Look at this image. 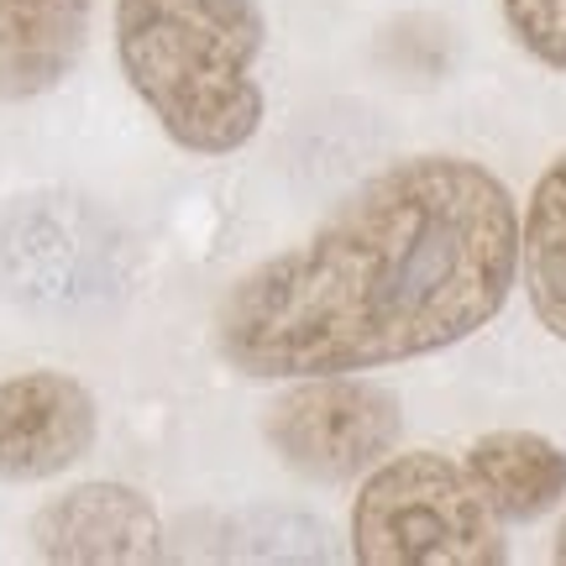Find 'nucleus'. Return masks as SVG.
<instances>
[{
	"label": "nucleus",
	"mask_w": 566,
	"mask_h": 566,
	"mask_svg": "<svg viewBox=\"0 0 566 566\" xmlns=\"http://www.w3.org/2000/svg\"><path fill=\"white\" fill-rule=\"evenodd\" d=\"M499 11L530 59L566 74V0H499Z\"/></svg>",
	"instance_id": "9d476101"
},
{
	"label": "nucleus",
	"mask_w": 566,
	"mask_h": 566,
	"mask_svg": "<svg viewBox=\"0 0 566 566\" xmlns=\"http://www.w3.org/2000/svg\"><path fill=\"white\" fill-rule=\"evenodd\" d=\"M95 0H0V101H32L80 63Z\"/></svg>",
	"instance_id": "0eeeda50"
},
{
	"label": "nucleus",
	"mask_w": 566,
	"mask_h": 566,
	"mask_svg": "<svg viewBox=\"0 0 566 566\" xmlns=\"http://www.w3.org/2000/svg\"><path fill=\"white\" fill-rule=\"evenodd\" d=\"M520 268L541 325L566 346V158L551 163L530 195L520 226Z\"/></svg>",
	"instance_id": "1a4fd4ad"
},
{
	"label": "nucleus",
	"mask_w": 566,
	"mask_h": 566,
	"mask_svg": "<svg viewBox=\"0 0 566 566\" xmlns=\"http://www.w3.org/2000/svg\"><path fill=\"white\" fill-rule=\"evenodd\" d=\"M258 0H116V59L168 137L221 158L263 126Z\"/></svg>",
	"instance_id": "f03ea898"
},
{
	"label": "nucleus",
	"mask_w": 566,
	"mask_h": 566,
	"mask_svg": "<svg viewBox=\"0 0 566 566\" xmlns=\"http://www.w3.org/2000/svg\"><path fill=\"white\" fill-rule=\"evenodd\" d=\"M556 562H566V520H562V530H556Z\"/></svg>",
	"instance_id": "9b49d317"
},
{
	"label": "nucleus",
	"mask_w": 566,
	"mask_h": 566,
	"mask_svg": "<svg viewBox=\"0 0 566 566\" xmlns=\"http://www.w3.org/2000/svg\"><path fill=\"white\" fill-rule=\"evenodd\" d=\"M32 546L48 562L80 566H142L163 556V525L153 504L126 483H80L42 504Z\"/></svg>",
	"instance_id": "423d86ee"
},
{
	"label": "nucleus",
	"mask_w": 566,
	"mask_h": 566,
	"mask_svg": "<svg viewBox=\"0 0 566 566\" xmlns=\"http://www.w3.org/2000/svg\"><path fill=\"white\" fill-rule=\"evenodd\" d=\"M462 467L504 525L541 520L566 499V451L535 430H493L472 441Z\"/></svg>",
	"instance_id": "6e6552de"
},
{
	"label": "nucleus",
	"mask_w": 566,
	"mask_h": 566,
	"mask_svg": "<svg viewBox=\"0 0 566 566\" xmlns=\"http://www.w3.org/2000/svg\"><path fill=\"white\" fill-rule=\"evenodd\" d=\"M101 430L90 388L63 373L0 384V483H38L90 457Z\"/></svg>",
	"instance_id": "39448f33"
},
{
	"label": "nucleus",
	"mask_w": 566,
	"mask_h": 566,
	"mask_svg": "<svg viewBox=\"0 0 566 566\" xmlns=\"http://www.w3.org/2000/svg\"><path fill=\"white\" fill-rule=\"evenodd\" d=\"M520 273V216L472 158H409L263 268L216 315L247 378H325L430 357L478 336Z\"/></svg>",
	"instance_id": "f257e3e1"
},
{
	"label": "nucleus",
	"mask_w": 566,
	"mask_h": 566,
	"mask_svg": "<svg viewBox=\"0 0 566 566\" xmlns=\"http://www.w3.org/2000/svg\"><path fill=\"white\" fill-rule=\"evenodd\" d=\"M352 556L363 566H504V520L467 467L436 451L388 457L352 504Z\"/></svg>",
	"instance_id": "7ed1b4c3"
},
{
	"label": "nucleus",
	"mask_w": 566,
	"mask_h": 566,
	"mask_svg": "<svg viewBox=\"0 0 566 566\" xmlns=\"http://www.w3.org/2000/svg\"><path fill=\"white\" fill-rule=\"evenodd\" d=\"M399 430H405L399 399L346 373L294 378V388L268 409L273 451L315 483H346L373 472L399 446Z\"/></svg>",
	"instance_id": "20e7f679"
}]
</instances>
